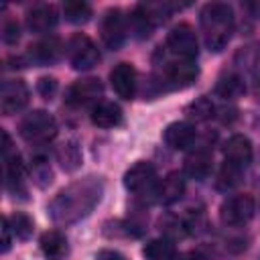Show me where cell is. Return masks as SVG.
<instances>
[{
  "label": "cell",
  "instance_id": "1",
  "mask_svg": "<svg viewBox=\"0 0 260 260\" xmlns=\"http://www.w3.org/2000/svg\"><path fill=\"white\" fill-rule=\"evenodd\" d=\"M104 193V183L98 177H85L61 189L49 203V215L55 223L67 225L89 215L100 203Z\"/></svg>",
  "mask_w": 260,
  "mask_h": 260
},
{
  "label": "cell",
  "instance_id": "2",
  "mask_svg": "<svg viewBox=\"0 0 260 260\" xmlns=\"http://www.w3.org/2000/svg\"><path fill=\"white\" fill-rule=\"evenodd\" d=\"M201 30L205 47L213 53L225 49L234 32V10L223 2H209L201 10Z\"/></svg>",
  "mask_w": 260,
  "mask_h": 260
},
{
  "label": "cell",
  "instance_id": "3",
  "mask_svg": "<svg viewBox=\"0 0 260 260\" xmlns=\"http://www.w3.org/2000/svg\"><path fill=\"white\" fill-rule=\"evenodd\" d=\"M18 132L20 136L35 144V146H41V144H47L49 140L55 138L57 134V122L55 118L45 112V110H32L30 114H26L20 124H18Z\"/></svg>",
  "mask_w": 260,
  "mask_h": 260
},
{
  "label": "cell",
  "instance_id": "4",
  "mask_svg": "<svg viewBox=\"0 0 260 260\" xmlns=\"http://www.w3.org/2000/svg\"><path fill=\"white\" fill-rule=\"evenodd\" d=\"M124 187L136 197H150L156 201V169L148 160H138L124 173Z\"/></svg>",
  "mask_w": 260,
  "mask_h": 260
},
{
  "label": "cell",
  "instance_id": "5",
  "mask_svg": "<svg viewBox=\"0 0 260 260\" xmlns=\"http://www.w3.org/2000/svg\"><path fill=\"white\" fill-rule=\"evenodd\" d=\"M2 160H4V185L6 189L16 195H26L24 189V165L20 154L12 148L10 136L6 130H2Z\"/></svg>",
  "mask_w": 260,
  "mask_h": 260
},
{
  "label": "cell",
  "instance_id": "6",
  "mask_svg": "<svg viewBox=\"0 0 260 260\" xmlns=\"http://www.w3.org/2000/svg\"><path fill=\"white\" fill-rule=\"evenodd\" d=\"M67 59H69L73 69L87 71V69H93L100 63V51L87 35L77 32L67 43Z\"/></svg>",
  "mask_w": 260,
  "mask_h": 260
},
{
  "label": "cell",
  "instance_id": "7",
  "mask_svg": "<svg viewBox=\"0 0 260 260\" xmlns=\"http://www.w3.org/2000/svg\"><path fill=\"white\" fill-rule=\"evenodd\" d=\"M167 49L173 57L195 61L197 53H199V43H197L195 28L187 22H181V24L173 26L171 32L167 35Z\"/></svg>",
  "mask_w": 260,
  "mask_h": 260
},
{
  "label": "cell",
  "instance_id": "8",
  "mask_svg": "<svg viewBox=\"0 0 260 260\" xmlns=\"http://www.w3.org/2000/svg\"><path fill=\"white\" fill-rule=\"evenodd\" d=\"M197 75H199V67L195 61L173 57L162 65L160 81L162 85H169V87H187L197 79Z\"/></svg>",
  "mask_w": 260,
  "mask_h": 260
},
{
  "label": "cell",
  "instance_id": "9",
  "mask_svg": "<svg viewBox=\"0 0 260 260\" xmlns=\"http://www.w3.org/2000/svg\"><path fill=\"white\" fill-rule=\"evenodd\" d=\"M254 211H256V203H254L252 195L242 193V195H234V197H230V199H225L221 203L219 217H221V221L225 225H234L236 228V225L248 223L252 219Z\"/></svg>",
  "mask_w": 260,
  "mask_h": 260
},
{
  "label": "cell",
  "instance_id": "10",
  "mask_svg": "<svg viewBox=\"0 0 260 260\" xmlns=\"http://www.w3.org/2000/svg\"><path fill=\"white\" fill-rule=\"evenodd\" d=\"M30 91L22 79H6L0 87V110L4 116L20 112L28 104Z\"/></svg>",
  "mask_w": 260,
  "mask_h": 260
},
{
  "label": "cell",
  "instance_id": "11",
  "mask_svg": "<svg viewBox=\"0 0 260 260\" xmlns=\"http://www.w3.org/2000/svg\"><path fill=\"white\" fill-rule=\"evenodd\" d=\"M102 93H104V83L98 77H85L69 85L65 93V102L69 106H87L91 102H98Z\"/></svg>",
  "mask_w": 260,
  "mask_h": 260
},
{
  "label": "cell",
  "instance_id": "12",
  "mask_svg": "<svg viewBox=\"0 0 260 260\" xmlns=\"http://www.w3.org/2000/svg\"><path fill=\"white\" fill-rule=\"evenodd\" d=\"M100 32H102V41L110 49H118L124 43V39H126V20H124V16L118 8H112L104 14L102 24H100Z\"/></svg>",
  "mask_w": 260,
  "mask_h": 260
},
{
  "label": "cell",
  "instance_id": "13",
  "mask_svg": "<svg viewBox=\"0 0 260 260\" xmlns=\"http://www.w3.org/2000/svg\"><path fill=\"white\" fill-rule=\"evenodd\" d=\"M110 83L116 91L118 98L122 100H132L136 95V69L132 63H118L112 71H110Z\"/></svg>",
  "mask_w": 260,
  "mask_h": 260
},
{
  "label": "cell",
  "instance_id": "14",
  "mask_svg": "<svg viewBox=\"0 0 260 260\" xmlns=\"http://www.w3.org/2000/svg\"><path fill=\"white\" fill-rule=\"evenodd\" d=\"M223 156H225V162H230L238 169L248 167L250 160H252V142H250V138H246L242 134H234L232 138H228L225 144H223Z\"/></svg>",
  "mask_w": 260,
  "mask_h": 260
},
{
  "label": "cell",
  "instance_id": "15",
  "mask_svg": "<svg viewBox=\"0 0 260 260\" xmlns=\"http://www.w3.org/2000/svg\"><path fill=\"white\" fill-rule=\"evenodd\" d=\"M59 14L53 4H37L26 14V26L32 32H49L57 26Z\"/></svg>",
  "mask_w": 260,
  "mask_h": 260
},
{
  "label": "cell",
  "instance_id": "16",
  "mask_svg": "<svg viewBox=\"0 0 260 260\" xmlns=\"http://www.w3.org/2000/svg\"><path fill=\"white\" fill-rule=\"evenodd\" d=\"M61 41L57 37H47V39H41L39 43L30 45L28 47V61L35 63V65H49V63H55L61 55Z\"/></svg>",
  "mask_w": 260,
  "mask_h": 260
},
{
  "label": "cell",
  "instance_id": "17",
  "mask_svg": "<svg viewBox=\"0 0 260 260\" xmlns=\"http://www.w3.org/2000/svg\"><path fill=\"white\" fill-rule=\"evenodd\" d=\"M41 252L47 260H65L69 254V244L67 238L59 232V230H49L41 236L39 240Z\"/></svg>",
  "mask_w": 260,
  "mask_h": 260
},
{
  "label": "cell",
  "instance_id": "18",
  "mask_svg": "<svg viewBox=\"0 0 260 260\" xmlns=\"http://www.w3.org/2000/svg\"><path fill=\"white\" fill-rule=\"evenodd\" d=\"M195 128L189 122H173L165 130V142L175 150H185L195 142Z\"/></svg>",
  "mask_w": 260,
  "mask_h": 260
},
{
  "label": "cell",
  "instance_id": "19",
  "mask_svg": "<svg viewBox=\"0 0 260 260\" xmlns=\"http://www.w3.org/2000/svg\"><path fill=\"white\" fill-rule=\"evenodd\" d=\"M183 193H185V179H183V175L179 171H173V173H169L158 183L156 201L158 203H165V205H171V203L179 201Z\"/></svg>",
  "mask_w": 260,
  "mask_h": 260
},
{
  "label": "cell",
  "instance_id": "20",
  "mask_svg": "<svg viewBox=\"0 0 260 260\" xmlns=\"http://www.w3.org/2000/svg\"><path fill=\"white\" fill-rule=\"evenodd\" d=\"M91 122L98 128H114L122 124V108L114 102H98L91 108Z\"/></svg>",
  "mask_w": 260,
  "mask_h": 260
},
{
  "label": "cell",
  "instance_id": "21",
  "mask_svg": "<svg viewBox=\"0 0 260 260\" xmlns=\"http://www.w3.org/2000/svg\"><path fill=\"white\" fill-rule=\"evenodd\" d=\"M209 171H211V152L207 148H195L185 158V173L191 179L201 181L209 175Z\"/></svg>",
  "mask_w": 260,
  "mask_h": 260
},
{
  "label": "cell",
  "instance_id": "22",
  "mask_svg": "<svg viewBox=\"0 0 260 260\" xmlns=\"http://www.w3.org/2000/svg\"><path fill=\"white\" fill-rule=\"evenodd\" d=\"M142 254H144L146 260H177L175 244H173V240H169V238L150 240V242L142 248Z\"/></svg>",
  "mask_w": 260,
  "mask_h": 260
},
{
  "label": "cell",
  "instance_id": "23",
  "mask_svg": "<svg viewBox=\"0 0 260 260\" xmlns=\"http://www.w3.org/2000/svg\"><path fill=\"white\" fill-rule=\"evenodd\" d=\"M55 156H57V162L61 165V169L67 173L75 171L81 165V150H79L77 142H73V140H67L61 146H57Z\"/></svg>",
  "mask_w": 260,
  "mask_h": 260
},
{
  "label": "cell",
  "instance_id": "24",
  "mask_svg": "<svg viewBox=\"0 0 260 260\" xmlns=\"http://www.w3.org/2000/svg\"><path fill=\"white\" fill-rule=\"evenodd\" d=\"M244 91H246V83H244V79H242L240 75H236V73L223 75V77L217 81V85H215V93H217L219 98H223V100H238V98L244 95Z\"/></svg>",
  "mask_w": 260,
  "mask_h": 260
},
{
  "label": "cell",
  "instance_id": "25",
  "mask_svg": "<svg viewBox=\"0 0 260 260\" xmlns=\"http://www.w3.org/2000/svg\"><path fill=\"white\" fill-rule=\"evenodd\" d=\"M130 26H132V30L136 32V37H138V39H146V37H150L152 28H154L156 24H154V20L150 18V14H148L146 6H144V4H138V6L132 10Z\"/></svg>",
  "mask_w": 260,
  "mask_h": 260
},
{
  "label": "cell",
  "instance_id": "26",
  "mask_svg": "<svg viewBox=\"0 0 260 260\" xmlns=\"http://www.w3.org/2000/svg\"><path fill=\"white\" fill-rule=\"evenodd\" d=\"M63 14L73 24H85L91 18V6L83 0H69L63 4Z\"/></svg>",
  "mask_w": 260,
  "mask_h": 260
},
{
  "label": "cell",
  "instance_id": "27",
  "mask_svg": "<svg viewBox=\"0 0 260 260\" xmlns=\"http://www.w3.org/2000/svg\"><path fill=\"white\" fill-rule=\"evenodd\" d=\"M185 114L195 120V122H205V120H211L215 116V106L211 104L209 98H197L195 102H191L187 108H185Z\"/></svg>",
  "mask_w": 260,
  "mask_h": 260
},
{
  "label": "cell",
  "instance_id": "28",
  "mask_svg": "<svg viewBox=\"0 0 260 260\" xmlns=\"http://www.w3.org/2000/svg\"><path fill=\"white\" fill-rule=\"evenodd\" d=\"M30 177H32V181L37 183V187H47V185H51V181H53V171H51V167H49V162H47V158L43 156V154H35L32 156V165H30Z\"/></svg>",
  "mask_w": 260,
  "mask_h": 260
},
{
  "label": "cell",
  "instance_id": "29",
  "mask_svg": "<svg viewBox=\"0 0 260 260\" xmlns=\"http://www.w3.org/2000/svg\"><path fill=\"white\" fill-rule=\"evenodd\" d=\"M8 223H10V230L12 234L18 238V240H28L32 236V230H35V223L32 219L22 213V211H14L10 217H8Z\"/></svg>",
  "mask_w": 260,
  "mask_h": 260
},
{
  "label": "cell",
  "instance_id": "30",
  "mask_svg": "<svg viewBox=\"0 0 260 260\" xmlns=\"http://www.w3.org/2000/svg\"><path fill=\"white\" fill-rule=\"evenodd\" d=\"M240 175H242V169H238V167H234L230 162H223L221 173H219V179H217V185L221 189H230V187H234L240 181Z\"/></svg>",
  "mask_w": 260,
  "mask_h": 260
},
{
  "label": "cell",
  "instance_id": "31",
  "mask_svg": "<svg viewBox=\"0 0 260 260\" xmlns=\"http://www.w3.org/2000/svg\"><path fill=\"white\" fill-rule=\"evenodd\" d=\"M2 41L6 45H16L20 41V26H18L16 20H12V18L4 20V24H2Z\"/></svg>",
  "mask_w": 260,
  "mask_h": 260
},
{
  "label": "cell",
  "instance_id": "32",
  "mask_svg": "<svg viewBox=\"0 0 260 260\" xmlns=\"http://www.w3.org/2000/svg\"><path fill=\"white\" fill-rule=\"evenodd\" d=\"M57 87H59V83L55 77H41L37 81V91L41 93L43 100H53V95L57 93Z\"/></svg>",
  "mask_w": 260,
  "mask_h": 260
},
{
  "label": "cell",
  "instance_id": "33",
  "mask_svg": "<svg viewBox=\"0 0 260 260\" xmlns=\"http://www.w3.org/2000/svg\"><path fill=\"white\" fill-rule=\"evenodd\" d=\"M10 244H12V230H10L8 217H4L2 219V252L4 254L10 250Z\"/></svg>",
  "mask_w": 260,
  "mask_h": 260
},
{
  "label": "cell",
  "instance_id": "34",
  "mask_svg": "<svg viewBox=\"0 0 260 260\" xmlns=\"http://www.w3.org/2000/svg\"><path fill=\"white\" fill-rule=\"evenodd\" d=\"M95 260H126V256L118 250H112V248H104L95 254Z\"/></svg>",
  "mask_w": 260,
  "mask_h": 260
},
{
  "label": "cell",
  "instance_id": "35",
  "mask_svg": "<svg viewBox=\"0 0 260 260\" xmlns=\"http://www.w3.org/2000/svg\"><path fill=\"white\" fill-rule=\"evenodd\" d=\"M177 260H209L207 256H203L201 252H197V250H189V252H185V254H181Z\"/></svg>",
  "mask_w": 260,
  "mask_h": 260
},
{
  "label": "cell",
  "instance_id": "36",
  "mask_svg": "<svg viewBox=\"0 0 260 260\" xmlns=\"http://www.w3.org/2000/svg\"><path fill=\"white\" fill-rule=\"evenodd\" d=\"M256 98H258V102H260V81L256 83Z\"/></svg>",
  "mask_w": 260,
  "mask_h": 260
}]
</instances>
